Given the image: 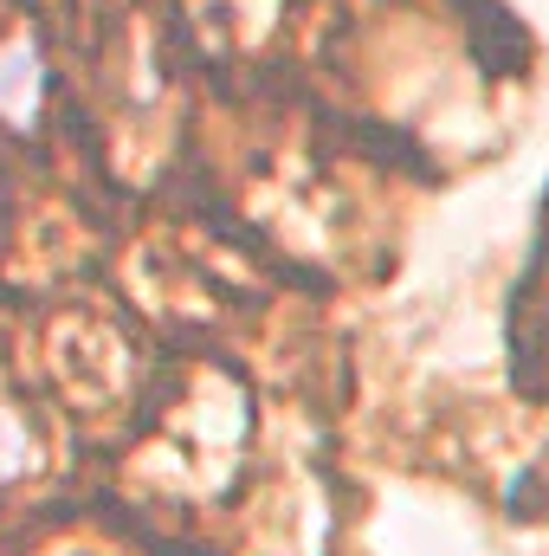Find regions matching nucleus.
I'll return each instance as SVG.
<instances>
[{"label": "nucleus", "instance_id": "1", "mask_svg": "<svg viewBox=\"0 0 549 556\" xmlns=\"http://www.w3.org/2000/svg\"><path fill=\"white\" fill-rule=\"evenodd\" d=\"M0 111H7L20 130L39 117V59H33L26 39H13V46L0 52Z\"/></svg>", "mask_w": 549, "mask_h": 556}]
</instances>
